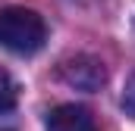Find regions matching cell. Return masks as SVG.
I'll list each match as a JSON object with an SVG mask.
<instances>
[{"label": "cell", "instance_id": "4", "mask_svg": "<svg viewBox=\"0 0 135 131\" xmlns=\"http://www.w3.org/2000/svg\"><path fill=\"white\" fill-rule=\"evenodd\" d=\"M16 100H19V88L13 81V75L0 66V112H9L16 106Z\"/></svg>", "mask_w": 135, "mask_h": 131}, {"label": "cell", "instance_id": "3", "mask_svg": "<svg viewBox=\"0 0 135 131\" xmlns=\"http://www.w3.org/2000/svg\"><path fill=\"white\" fill-rule=\"evenodd\" d=\"M63 78H66L72 88H82V91H98L107 78L104 66L94 56H75L63 66Z\"/></svg>", "mask_w": 135, "mask_h": 131}, {"label": "cell", "instance_id": "5", "mask_svg": "<svg viewBox=\"0 0 135 131\" xmlns=\"http://www.w3.org/2000/svg\"><path fill=\"white\" fill-rule=\"evenodd\" d=\"M123 106H126V109H129V112L135 116V88L129 91V94H126V97H123Z\"/></svg>", "mask_w": 135, "mask_h": 131}, {"label": "cell", "instance_id": "2", "mask_svg": "<svg viewBox=\"0 0 135 131\" xmlns=\"http://www.w3.org/2000/svg\"><path fill=\"white\" fill-rule=\"evenodd\" d=\"M47 131H98V122L91 116V109L79 106V103H60L47 112Z\"/></svg>", "mask_w": 135, "mask_h": 131}, {"label": "cell", "instance_id": "1", "mask_svg": "<svg viewBox=\"0 0 135 131\" xmlns=\"http://www.w3.org/2000/svg\"><path fill=\"white\" fill-rule=\"evenodd\" d=\"M44 41H47V25L35 9L28 6L0 9V47H6L9 53L28 56L44 47Z\"/></svg>", "mask_w": 135, "mask_h": 131}]
</instances>
